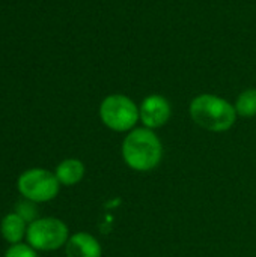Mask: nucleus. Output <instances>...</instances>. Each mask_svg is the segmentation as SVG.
Wrapping results in <instances>:
<instances>
[{"mask_svg": "<svg viewBox=\"0 0 256 257\" xmlns=\"http://www.w3.org/2000/svg\"><path fill=\"white\" fill-rule=\"evenodd\" d=\"M121 155L131 170L148 173L160 166L163 160V143L154 130L136 126L124 137Z\"/></svg>", "mask_w": 256, "mask_h": 257, "instance_id": "1", "label": "nucleus"}, {"mask_svg": "<svg viewBox=\"0 0 256 257\" xmlns=\"http://www.w3.org/2000/svg\"><path fill=\"white\" fill-rule=\"evenodd\" d=\"M189 114L198 126L210 133L229 131L238 117L234 104L213 93L195 96L189 105Z\"/></svg>", "mask_w": 256, "mask_h": 257, "instance_id": "2", "label": "nucleus"}, {"mask_svg": "<svg viewBox=\"0 0 256 257\" xmlns=\"http://www.w3.org/2000/svg\"><path fill=\"white\" fill-rule=\"evenodd\" d=\"M98 114L101 122L115 133H130L140 120L139 105L122 93L106 96L100 104Z\"/></svg>", "mask_w": 256, "mask_h": 257, "instance_id": "3", "label": "nucleus"}, {"mask_svg": "<svg viewBox=\"0 0 256 257\" xmlns=\"http://www.w3.org/2000/svg\"><path fill=\"white\" fill-rule=\"evenodd\" d=\"M68 226L56 217L36 218L27 226L26 241L36 251H54L66 245L69 239Z\"/></svg>", "mask_w": 256, "mask_h": 257, "instance_id": "4", "label": "nucleus"}, {"mask_svg": "<svg viewBox=\"0 0 256 257\" xmlns=\"http://www.w3.org/2000/svg\"><path fill=\"white\" fill-rule=\"evenodd\" d=\"M60 187L62 185L54 172L39 167L23 172L17 181V190L20 194L33 203H47L53 200L59 194Z\"/></svg>", "mask_w": 256, "mask_h": 257, "instance_id": "5", "label": "nucleus"}, {"mask_svg": "<svg viewBox=\"0 0 256 257\" xmlns=\"http://www.w3.org/2000/svg\"><path fill=\"white\" fill-rule=\"evenodd\" d=\"M139 116L143 126L155 131L158 128H163L170 120L172 105L166 96L152 93L148 95L139 105Z\"/></svg>", "mask_w": 256, "mask_h": 257, "instance_id": "6", "label": "nucleus"}, {"mask_svg": "<svg viewBox=\"0 0 256 257\" xmlns=\"http://www.w3.org/2000/svg\"><path fill=\"white\" fill-rule=\"evenodd\" d=\"M66 257H101L103 248L100 241L88 233V232H77L69 236L65 245Z\"/></svg>", "mask_w": 256, "mask_h": 257, "instance_id": "7", "label": "nucleus"}, {"mask_svg": "<svg viewBox=\"0 0 256 257\" xmlns=\"http://www.w3.org/2000/svg\"><path fill=\"white\" fill-rule=\"evenodd\" d=\"M84 173H86V167L78 158H66L60 161L54 170L57 181L63 187L77 185L84 178Z\"/></svg>", "mask_w": 256, "mask_h": 257, "instance_id": "8", "label": "nucleus"}, {"mask_svg": "<svg viewBox=\"0 0 256 257\" xmlns=\"http://www.w3.org/2000/svg\"><path fill=\"white\" fill-rule=\"evenodd\" d=\"M27 226L29 224L17 212H11L2 218V223H0L2 238L6 242H9L11 245L20 244L23 241V238H26Z\"/></svg>", "mask_w": 256, "mask_h": 257, "instance_id": "9", "label": "nucleus"}, {"mask_svg": "<svg viewBox=\"0 0 256 257\" xmlns=\"http://www.w3.org/2000/svg\"><path fill=\"white\" fill-rule=\"evenodd\" d=\"M235 111L241 117H255L256 116V89L243 90L235 99Z\"/></svg>", "mask_w": 256, "mask_h": 257, "instance_id": "10", "label": "nucleus"}, {"mask_svg": "<svg viewBox=\"0 0 256 257\" xmlns=\"http://www.w3.org/2000/svg\"><path fill=\"white\" fill-rule=\"evenodd\" d=\"M15 212H17L27 224H30L32 221H35V220L38 218L36 203H33V202H30V200H24V202L17 203Z\"/></svg>", "mask_w": 256, "mask_h": 257, "instance_id": "11", "label": "nucleus"}, {"mask_svg": "<svg viewBox=\"0 0 256 257\" xmlns=\"http://www.w3.org/2000/svg\"><path fill=\"white\" fill-rule=\"evenodd\" d=\"M3 257H38V253L35 248H32L29 244H14L11 245Z\"/></svg>", "mask_w": 256, "mask_h": 257, "instance_id": "12", "label": "nucleus"}]
</instances>
